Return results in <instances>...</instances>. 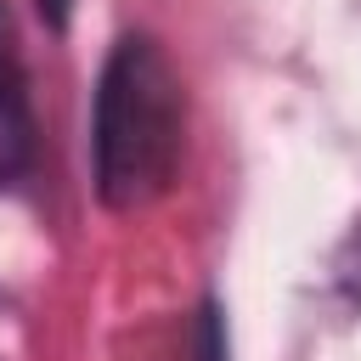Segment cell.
Listing matches in <instances>:
<instances>
[{"label":"cell","mask_w":361,"mask_h":361,"mask_svg":"<svg viewBox=\"0 0 361 361\" xmlns=\"http://www.w3.org/2000/svg\"><path fill=\"white\" fill-rule=\"evenodd\" d=\"M180 141H186V90L175 62L164 56L158 39L124 34L102 68L90 118V164L102 203L107 209L152 203L175 180Z\"/></svg>","instance_id":"cell-1"},{"label":"cell","mask_w":361,"mask_h":361,"mask_svg":"<svg viewBox=\"0 0 361 361\" xmlns=\"http://www.w3.org/2000/svg\"><path fill=\"white\" fill-rule=\"evenodd\" d=\"M28 147H34V124H28V102H23V85L17 73L0 62V186L28 164Z\"/></svg>","instance_id":"cell-2"},{"label":"cell","mask_w":361,"mask_h":361,"mask_svg":"<svg viewBox=\"0 0 361 361\" xmlns=\"http://www.w3.org/2000/svg\"><path fill=\"white\" fill-rule=\"evenodd\" d=\"M197 361H226V338H220L214 310H203V322H197Z\"/></svg>","instance_id":"cell-3"},{"label":"cell","mask_w":361,"mask_h":361,"mask_svg":"<svg viewBox=\"0 0 361 361\" xmlns=\"http://www.w3.org/2000/svg\"><path fill=\"white\" fill-rule=\"evenodd\" d=\"M68 6H73V0H39V11H45L51 23H68Z\"/></svg>","instance_id":"cell-4"}]
</instances>
